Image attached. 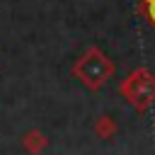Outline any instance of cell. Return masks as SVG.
Returning a JSON list of instances; mask_svg holds the SVG:
<instances>
[{"mask_svg":"<svg viewBox=\"0 0 155 155\" xmlns=\"http://www.w3.org/2000/svg\"><path fill=\"white\" fill-rule=\"evenodd\" d=\"M46 145H48V138L39 128H31V131H27L22 136V150L29 153V155H41L46 150Z\"/></svg>","mask_w":155,"mask_h":155,"instance_id":"cell-2","label":"cell"},{"mask_svg":"<svg viewBox=\"0 0 155 155\" xmlns=\"http://www.w3.org/2000/svg\"><path fill=\"white\" fill-rule=\"evenodd\" d=\"M73 73H75L87 87H97V85L109 75V63H107L97 51H90L87 56H82V58L75 63Z\"/></svg>","mask_w":155,"mask_h":155,"instance_id":"cell-1","label":"cell"},{"mask_svg":"<svg viewBox=\"0 0 155 155\" xmlns=\"http://www.w3.org/2000/svg\"><path fill=\"white\" fill-rule=\"evenodd\" d=\"M153 17H155V0H153Z\"/></svg>","mask_w":155,"mask_h":155,"instance_id":"cell-3","label":"cell"}]
</instances>
